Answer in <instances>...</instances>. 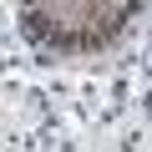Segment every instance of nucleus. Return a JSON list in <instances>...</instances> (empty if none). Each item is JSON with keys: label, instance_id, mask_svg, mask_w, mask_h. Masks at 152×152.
Returning <instances> with one entry per match:
<instances>
[{"label": "nucleus", "instance_id": "1", "mask_svg": "<svg viewBox=\"0 0 152 152\" xmlns=\"http://www.w3.org/2000/svg\"><path fill=\"white\" fill-rule=\"evenodd\" d=\"M117 5H122V0H117Z\"/></svg>", "mask_w": 152, "mask_h": 152}]
</instances>
